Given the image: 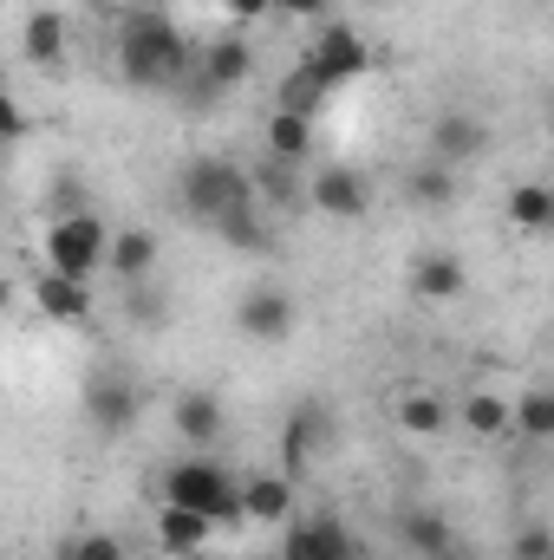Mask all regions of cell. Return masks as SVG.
I'll use <instances>...</instances> for the list:
<instances>
[{
  "label": "cell",
  "instance_id": "1",
  "mask_svg": "<svg viewBox=\"0 0 554 560\" xmlns=\"http://www.w3.org/2000/svg\"><path fill=\"white\" fill-rule=\"evenodd\" d=\"M196 66V46L183 39V26L170 13H125L118 20V72L143 92H170L183 85Z\"/></svg>",
  "mask_w": 554,
  "mask_h": 560
},
{
  "label": "cell",
  "instance_id": "2",
  "mask_svg": "<svg viewBox=\"0 0 554 560\" xmlns=\"http://www.w3.org/2000/svg\"><path fill=\"white\" fill-rule=\"evenodd\" d=\"M157 489H163V502H176V509H196V515H209L216 528H242L235 469H222V463H216V456H203V450L176 456V463L157 476Z\"/></svg>",
  "mask_w": 554,
  "mask_h": 560
},
{
  "label": "cell",
  "instance_id": "3",
  "mask_svg": "<svg viewBox=\"0 0 554 560\" xmlns=\"http://www.w3.org/2000/svg\"><path fill=\"white\" fill-rule=\"evenodd\" d=\"M176 202L196 215V222H222L229 209H249L255 202V183L235 156H189L183 176H176Z\"/></svg>",
  "mask_w": 554,
  "mask_h": 560
},
{
  "label": "cell",
  "instance_id": "4",
  "mask_svg": "<svg viewBox=\"0 0 554 560\" xmlns=\"http://www.w3.org/2000/svg\"><path fill=\"white\" fill-rule=\"evenodd\" d=\"M105 242H112V222L105 215H92V209H66V215H53L46 222V268L66 280H92L105 268Z\"/></svg>",
  "mask_w": 554,
  "mask_h": 560
},
{
  "label": "cell",
  "instance_id": "5",
  "mask_svg": "<svg viewBox=\"0 0 554 560\" xmlns=\"http://www.w3.org/2000/svg\"><path fill=\"white\" fill-rule=\"evenodd\" d=\"M300 66H307L326 92H339V85H353V79L372 72V46H366L359 26H346V20H320V33H313V46L300 52Z\"/></svg>",
  "mask_w": 554,
  "mask_h": 560
},
{
  "label": "cell",
  "instance_id": "6",
  "mask_svg": "<svg viewBox=\"0 0 554 560\" xmlns=\"http://www.w3.org/2000/svg\"><path fill=\"white\" fill-rule=\"evenodd\" d=\"M300 202H307L313 215H326V222H359V215L372 209V189H366V176H359L353 163H326V170H313V176L300 183Z\"/></svg>",
  "mask_w": 554,
  "mask_h": 560
},
{
  "label": "cell",
  "instance_id": "7",
  "mask_svg": "<svg viewBox=\"0 0 554 560\" xmlns=\"http://www.w3.org/2000/svg\"><path fill=\"white\" fill-rule=\"evenodd\" d=\"M235 326H242V339H255V346H280V339H293V326H300V306H293V293L287 287H249L242 300H235Z\"/></svg>",
  "mask_w": 554,
  "mask_h": 560
},
{
  "label": "cell",
  "instance_id": "8",
  "mask_svg": "<svg viewBox=\"0 0 554 560\" xmlns=\"http://www.w3.org/2000/svg\"><path fill=\"white\" fill-rule=\"evenodd\" d=\"M235 495H242V522H255V528H287L293 509H300V482L280 476V469H249V476H235Z\"/></svg>",
  "mask_w": 554,
  "mask_h": 560
},
{
  "label": "cell",
  "instance_id": "9",
  "mask_svg": "<svg viewBox=\"0 0 554 560\" xmlns=\"http://www.w3.org/2000/svg\"><path fill=\"white\" fill-rule=\"evenodd\" d=\"M189 79H196V98H222V92L249 85V79H255V46H249L242 33H229V39H216V46L196 52Z\"/></svg>",
  "mask_w": 554,
  "mask_h": 560
},
{
  "label": "cell",
  "instance_id": "10",
  "mask_svg": "<svg viewBox=\"0 0 554 560\" xmlns=\"http://www.w3.org/2000/svg\"><path fill=\"white\" fill-rule=\"evenodd\" d=\"M280 560H359V535L339 515H293Z\"/></svg>",
  "mask_w": 554,
  "mask_h": 560
},
{
  "label": "cell",
  "instance_id": "11",
  "mask_svg": "<svg viewBox=\"0 0 554 560\" xmlns=\"http://www.w3.org/2000/svg\"><path fill=\"white\" fill-rule=\"evenodd\" d=\"M79 411H85V423H92L99 436H125V430L138 423V385H131V378H112V372H99V378H85V398H79Z\"/></svg>",
  "mask_w": 554,
  "mask_h": 560
},
{
  "label": "cell",
  "instance_id": "12",
  "mask_svg": "<svg viewBox=\"0 0 554 560\" xmlns=\"http://www.w3.org/2000/svg\"><path fill=\"white\" fill-rule=\"evenodd\" d=\"M33 313L53 319V326H85L92 319V280H66L53 268L33 275Z\"/></svg>",
  "mask_w": 554,
  "mask_h": 560
},
{
  "label": "cell",
  "instance_id": "13",
  "mask_svg": "<svg viewBox=\"0 0 554 560\" xmlns=\"http://www.w3.org/2000/svg\"><path fill=\"white\" fill-rule=\"evenodd\" d=\"M170 418H176V436H183L189 450H209V443H222V430H229V411H222V398H216V392H203V385L176 392Z\"/></svg>",
  "mask_w": 554,
  "mask_h": 560
},
{
  "label": "cell",
  "instance_id": "14",
  "mask_svg": "<svg viewBox=\"0 0 554 560\" xmlns=\"http://www.w3.org/2000/svg\"><path fill=\"white\" fill-rule=\"evenodd\" d=\"M483 150H489V125H483V118H470V112H443V118L430 125V156H437V163H450V170L476 163Z\"/></svg>",
  "mask_w": 554,
  "mask_h": 560
},
{
  "label": "cell",
  "instance_id": "15",
  "mask_svg": "<svg viewBox=\"0 0 554 560\" xmlns=\"http://www.w3.org/2000/svg\"><path fill=\"white\" fill-rule=\"evenodd\" d=\"M463 287H470V268H463V255H450V248H430V255L412 261V293L430 300V306L463 300Z\"/></svg>",
  "mask_w": 554,
  "mask_h": 560
},
{
  "label": "cell",
  "instance_id": "16",
  "mask_svg": "<svg viewBox=\"0 0 554 560\" xmlns=\"http://www.w3.org/2000/svg\"><path fill=\"white\" fill-rule=\"evenodd\" d=\"M150 535H157V548H163L170 560H196L203 548H209L216 522H209V515H196V509H176V502H163V509H157V528H150Z\"/></svg>",
  "mask_w": 554,
  "mask_h": 560
},
{
  "label": "cell",
  "instance_id": "17",
  "mask_svg": "<svg viewBox=\"0 0 554 560\" xmlns=\"http://www.w3.org/2000/svg\"><path fill=\"white\" fill-rule=\"evenodd\" d=\"M157 255H163L157 229H112V242H105V275H118L125 287H131V280H150L157 275Z\"/></svg>",
  "mask_w": 554,
  "mask_h": 560
},
{
  "label": "cell",
  "instance_id": "18",
  "mask_svg": "<svg viewBox=\"0 0 554 560\" xmlns=\"http://www.w3.org/2000/svg\"><path fill=\"white\" fill-rule=\"evenodd\" d=\"M20 52H26V66H39V72L66 66V13H59V7H33L26 26H20Z\"/></svg>",
  "mask_w": 554,
  "mask_h": 560
},
{
  "label": "cell",
  "instance_id": "19",
  "mask_svg": "<svg viewBox=\"0 0 554 560\" xmlns=\"http://www.w3.org/2000/svg\"><path fill=\"white\" fill-rule=\"evenodd\" d=\"M503 215H509V229H516V235H549V229H554V189H549V183H535V176L509 183Z\"/></svg>",
  "mask_w": 554,
  "mask_h": 560
},
{
  "label": "cell",
  "instance_id": "20",
  "mask_svg": "<svg viewBox=\"0 0 554 560\" xmlns=\"http://www.w3.org/2000/svg\"><path fill=\"white\" fill-rule=\"evenodd\" d=\"M392 418H399L405 436L430 443V436H443V430H450V405H443L437 392H424V385H405V392L392 398Z\"/></svg>",
  "mask_w": 554,
  "mask_h": 560
},
{
  "label": "cell",
  "instance_id": "21",
  "mask_svg": "<svg viewBox=\"0 0 554 560\" xmlns=\"http://www.w3.org/2000/svg\"><path fill=\"white\" fill-rule=\"evenodd\" d=\"M399 541L417 560H430V555H443V548H457V528H450L443 509H399Z\"/></svg>",
  "mask_w": 554,
  "mask_h": 560
},
{
  "label": "cell",
  "instance_id": "22",
  "mask_svg": "<svg viewBox=\"0 0 554 560\" xmlns=\"http://www.w3.org/2000/svg\"><path fill=\"white\" fill-rule=\"evenodd\" d=\"M509 436H522V443H549L554 436V392L549 385H529L509 405Z\"/></svg>",
  "mask_w": 554,
  "mask_h": 560
},
{
  "label": "cell",
  "instance_id": "23",
  "mask_svg": "<svg viewBox=\"0 0 554 560\" xmlns=\"http://www.w3.org/2000/svg\"><path fill=\"white\" fill-rule=\"evenodd\" d=\"M249 183H255V202H268V209H300V163H255L249 170Z\"/></svg>",
  "mask_w": 554,
  "mask_h": 560
},
{
  "label": "cell",
  "instance_id": "24",
  "mask_svg": "<svg viewBox=\"0 0 554 560\" xmlns=\"http://www.w3.org/2000/svg\"><path fill=\"white\" fill-rule=\"evenodd\" d=\"M457 189H463V183H457V170H450V163H437V156H424L412 176H405V196L424 202V209H450V202H457Z\"/></svg>",
  "mask_w": 554,
  "mask_h": 560
},
{
  "label": "cell",
  "instance_id": "25",
  "mask_svg": "<svg viewBox=\"0 0 554 560\" xmlns=\"http://www.w3.org/2000/svg\"><path fill=\"white\" fill-rule=\"evenodd\" d=\"M457 418H463V430H470V436L503 443V436H509V398H503V392H470Z\"/></svg>",
  "mask_w": 554,
  "mask_h": 560
},
{
  "label": "cell",
  "instance_id": "26",
  "mask_svg": "<svg viewBox=\"0 0 554 560\" xmlns=\"http://www.w3.org/2000/svg\"><path fill=\"white\" fill-rule=\"evenodd\" d=\"M326 98H333V92H326L307 66H293V72L275 85V112H293V118H320V112H326Z\"/></svg>",
  "mask_w": 554,
  "mask_h": 560
},
{
  "label": "cell",
  "instance_id": "27",
  "mask_svg": "<svg viewBox=\"0 0 554 560\" xmlns=\"http://www.w3.org/2000/svg\"><path fill=\"white\" fill-rule=\"evenodd\" d=\"M307 150H313V118L275 112V118H268V156H280V163H307Z\"/></svg>",
  "mask_w": 554,
  "mask_h": 560
},
{
  "label": "cell",
  "instance_id": "28",
  "mask_svg": "<svg viewBox=\"0 0 554 560\" xmlns=\"http://www.w3.org/2000/svg\"><path fill=\"white\" fill-rule=\"evenodd\" d=\"M216 229V242H229V248H268V222H262V202H249V209H229L222 222H209Z\"/></svg>",
  "mask_w": 554,
  "mask_h": 560
},
{
  "label": "cell",
  "instance_id": "29",
  "mask_svg": "<svg viewBox=\"0 0 554 560\" xmlns=\"http://www.w3.org/2000/svg\"><path fill=\"white\" fill-rule=\"evenodd\" d=\"M280 436H293L300 450H320V443L333 436V411L307 398V405H293V411H287V423H280Z\"/></svg>",
  "mask_w": 554,
  "mask_h": 560
},
{
  "label": "cell",
  "instance_id": "30",
  "mask_svg": "<svg viewBox=\"0 0 554 560\" xmlns=\"http://www.w3.org/2000/svg\"><path fill=\"white\" fill-rule=\"evenodd\" d=\"M66 560H125V541L105 535V528H85V535L66 541Z\"/></svg>",
  "mask_w": 554,
  "mask_h": 560
},
{
  "label": "cell",
  "instance_id": "31",
  "mask_svg": "<svg viewBox=\"0 0 554 560\" xmlns=\"http://www.w3.org/2000/svg\"><path fill=\"white\" fill-rule=\"evenodd\" d=\"M516 560H554V528L549 522H522V528H516Z\"/></svg>",
  "mask_w": 554,
  "mask_h": 560
},
{
  "label": "cell",
  "instance_id": "32",
  "mask_svg": "<svg viewBox=\"0 0 554 560\" xmlns=\"http://www.w3.org/2000/svg\"><path fill=\"white\" fill-rule=\"evenodd\" d=\"M26 131H33V118H26V105H20L13 92H0V150H7V143H20Z\"/></svg>",
  "mask_w": 554,
  "mask_h": 560
},
{
  "label": "cell",
  "instance_id": "33",
  "mask_svg": "<svg viewBox=\"0 0 554 560\" xmlns=\"http://www.w3.org/2000/svg\"><path fill=\"white\" fill-rule=\"evenodd\" d=\"M222 13H229V20H235V33H242V26L268 20V13H275V0H222Z\"/></svg>",
  "mask_w": 554,
  "mask_h": 560
},
{
  "label": "cell",
  "instance_id": "34",
  "mask_svg": "<svg viewBox=\"0 0 554 560\" xmlns=\"http://www.w3.org/2000/svg\"><path fill=\"white\" fill-rule=\"evenodd\" d=\"M326 7L333 0H275V13H287V20H326Z\"/></svg>",
  "mask_w": 554,
  "mask_h": 560
},
{
  "label": "cell",
  "instance_id": "35",
  "mask_svg": "<svg viewBox=\"0 0 554 560\" xmlns=\"http://www.w3.org/2000/svg\"><path fill=\"white\" fill-rule=\"evenodd\" d=\"M118 7H125V13H163L170 0H118Z\"/></svg>",
  "mask_w": 554,
  "mask_h": 560
},
{
  "label": "cell",
  "instance_id": "36",
  "mask_svg": "<svg viewBox=\"0 0 554 560\" xmlns=\"http://www.w3.org/2000/svg\"><path fill=\"white\" fill-rule=\"evenodd\" d=\"M7 306H13V280L0 275V313H7Z\"/></svg>",
  "mask_w": 554,
  "mask_h": 560
},
{
  "label": "cell",
  "instance_id": "37",
  "mask_svg": "<svg viewBox=\"0 0 554 560\" xmlns=\"http://www.w3.org/2000/svg\"><path fill=\"white\" fill-rule=\"evenodd\" d=\"M430 560H470V555L463 548H443V555H430Z\"/></svg>",
  "mask_w": 554,
  "mask_h": 560
},
{
  "label": "cell",
  "instance_id": "38",
  "mask_svg": "<svg viewBox=\"0 0 554 560\" xmlns=\"http://www.w3.org/2000/svg\"><path fill=\"white\" fill-rule=\"evenodd\" d=\"M0 92H7V72H0Z\"/></svg>",
  "mask_w": 554,
  "mask_h": 560
}]
</instances>
